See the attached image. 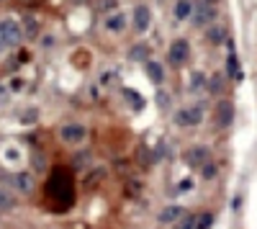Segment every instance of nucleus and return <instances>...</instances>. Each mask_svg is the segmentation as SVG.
<instances>
[{"instance_id": "nucleus-1", "label": "nucleus", "mask_w": 257, "mask_h": 229, "mask_svg": "<svg viewBox=\"0 0 257 229\" xmlns=\"http://www.w3.org/2000/svg\"><path fill=\"white\" fill-rule=\"evenodd\" d=\"M188 54H190V47H188L185 39H175V41L170 44V62H172L175 67L185 65V62H188Z\"/></svg>"}, {"instance_id": "nucleus-2", "label": "nucleus", "mask_w": 257, "mask_h": 229, "mask_svg": "<svg viewBox=\"0 0 257 229\" xmlns=\"http://www.w3.org/2000/svg\"><path fill=\"white\" fill-rule=\"evenodd\" d=\"M201 118H203V108L193 106V108H183V111H178L175 124L178 126H196V124H201Z\"/></svg>"}, {"instance_id": "nucleus-3", "label": "nucleus", "mask_w": 257, "mask_h": 229, "mask_svg": "<svg viewBox=\"0 0 257 229\" xmlns=\"http://www.w3.org/2000/svg\"><path fill=\"white\" fill-rule=\"evenodd\" d=\"M0 31H3L5 41H8V49L11 47H18L21 44V26H18L16 21H0Z\"/></svg>"}, {"instance_id": "nucleus-4", "label": "nucleus", "mask_w": 257, "mask_h": 229, "mask_svg": "<svg viewBox=\"0 0 257 229\" xmlns=\"http://www.w3.org/2000/svg\"><path fill=\"white\" fill-rule=\"evenodd\" d=\"M85 126H80V124H67V126H62V142H67V144H80L82 139H85Z\"/></svg>"}, {"instance_id": "nucleus-5", "label": "nucleus", "mask_w": 257, "mask_h": 229, "mask_svg": "<svg viewBox=\"0 0 257 229\" xmlns=\"http://www.w3.org/2000/svg\"><path fill=\"white\" fill-rule=\"evenodd\" d=\"M185 162L190 165V168H203L206 162H211L208 150H206V147H190V150L185 152Z\"/></svg>"}, {"instance_id": "nucleus-6", "label": "nucleus", "mask_w": 257, "mask_h": 229, "mask_svg": "<svg viewBox=\"0 0 257 229\" xmlns=\"http://www.w3.org/2000/svg\"><path fill=\"white\" fill-rule=\"evenodd\" d=\"M149 23H152L149 8H147V5H136V8H134V26H136V31L144 34L147 29H149Z\"/></svg>"}, {"instance_id": "nucleus-7", "label": "nucleus", "mask_w": 257, "mask_h": 229, "mask_svg": "<svg viewBox=\"0 0 257 229\" xmlns=\"http://www.w3.org/2000/svg\"><path fill=\"white\" fill-rule=\"evenodd\" d=\"M232 121H234V103L221 100V103L216 106V124L219 126H229Z\"/></svg>"}, {"instance_id": "nucleus-8", "label": "nucleus", "mask_w": 257, "mask_h": 229, "mask_svg": "<svg viewBox=\"0 0 257 229\" xmlns=\"http://www.w3.org/2000/svg\"><path fill=\"white\" fill-rule=\"evenodd\" d=\"M185 216V209L183 206H165L162 211H160V222L162 224H172V222H178V219Z\"/></svg>"}, {"instance_id": "nucleus-9", "label": "nucleus", "mask_w": 257, "mask_h": 229, "mask_svg": "<svg viewBox=\"0 0 257 229\" xmlns=\"http://www.w3.org/2000/svg\"><path fill=\"white\" fill-rule=\"evenodd\" d=\"M214 16H216V11H214V8L201 5V8H198V13L193 16V23H196V26H206L208 21H214Z\"/></svg>"}, {"instance_id": "nucleus-10", "label": "nucleus", "mask_w": 257, "mask_h": 229, "mask_svg": "<svg viewBox=\"0 0 257 229\" xmlns=\"http://www.w3.org/2000/svg\"><path fill=\"white\" fill-rule=\"evenodd\" d=\"M106 29L121 34V31L126 29V18H124V13H113L111 18H106Z\"/></svg>"}, {"instance_id": "nucleus-11", "label": "nucleus", "mask_w": 257, "mask_h": 229, "mask_svg": "<svg viewBox=\"0 0 257 229\" xmlns=\"http://www.w3.org/2000/svg\"><path fill=\"white\" fill-rule=\"evenodd\" d=\"M147 75H149V80L154 82V85H160V82L165 80V70L160 62H147Z\"/></svg>"}, {"instance_id": "nucleus-12", "label": "nucleus", "mask_w": 257, "mask_h": 229, "mask_svg": "<svg viewBox=\"0 0 257 229\" xmlns=\"http://www.w3.org/2000/svg\"><path fill=\"white\" fill-rule=\"evenodd\" d=\"M175 18H178V21L193 18V3H190V0H178V5H175Z\"/></svg>"}, {"instance_id": "nucleus-13", "label": "nucleus", "mask_w": 257, "mask_h": 229, "mask_svg": "<svg viewBox=\"0 0 257 229\" xmlns=\"http://www.w3.org/2000/svg\"><path fill=\"white\" fill-rule=\"evenodd\" d=\"M147 54H149V47H147V44H136V47H131V52H128V59H134V62H144V59H147Z\"/></svg>"}, {"instance_id": "nucleus-14", "label": "nucleus", "mask_w": 257, "mask_h": 229, "mask_svg": "<svg viewBox=\"0 0 257 229\" xmlns=\"http://www.w3.org/2000/svg\"><path fill=\"white\" fill-rule=\"evenodd\" d=\"M13 206H16V198L8 193V191L0 188V214H3V211H11Z\"/></svg>"}, {"instance_id": "nucleus-15", "label": "nucleus", "mask_w": 257, "mask_h": 229, "mask_svg": "<svg viewBox=\"0 0 257 229\" xmlns=\"http://www.w3.org/2000/svg\"><path fill=\"white\" fill-rule=\"evenodd\" d=\"M103 178H106V170H103V168H98V170H93V172H90V178H88L85 183H82V186H85V188L90 191V188H95V186H98V183L103 180Z\"/></svg>"}, {"instance_id": "nucleus-16", "label": "nucleus", "mask_w": 257, "mask_h": 229, "mask_svg": "<svg viewBox=\"0 0 257 229\" xmlns=\"http://www.w3.org/2000/svg\"><path fill=\"white\" fill-rule=\"evenodd\" d=\"M124 98L131 103L134 108H144V98H139V93L136 90H131V88H124Z\"/></svg>"}, {"instance_id": "nucleus-17", "label": "nucleus", "mask_w": 257, "mask_h": 229, "mask_svg": "<svg viewBox=\"0 0 257 229\" xmlns=\"http://www.w3.org/2000/svg\"><path fill=\"white\" fill-rule=\"evenodd\" d=\"M13 183H16L18 191H23V193H29V191H31V180H29V175H26V172H18V175H13Z\"/></svg>"}, {"instance_id": "nucleus-18", "label": "nucleus", "mask_w": 257, "mask_h": 229, "mask_svg": "<svg viewBox=\"0 0 257 229\" xmlns=\"http://www.w3.org/2000/svg\"><path fill=\"white\" fill-rule=\"evenodd\" d=\"M224 39H226V29H219V26L208 29V41H211V44H221Z\"/></svg>"}, {"instance_id": "nucleus-19", "label": "nucleus", "mask_w": 257, "mask_h": 229, "mask_svg": "<svg viewBox=\"0 0 257 229\" xmlns=\"http://www.w3.org/2000/svg\"><path fill=\"white\" fill-rule=\"evenodd\" d=\"M211 224H214V214H203L196 219V229H211Z\"/></svg>"}, {"instance_id": "nucleus-20", "label": "nucleus", "mask_w": 257, "mask_h": 229, "mask_svg": "<svg viewBox=\"0 0 257 229\" xmlns=\"http://www.w3.org/2000/svg\"><path fill=\"white\" fill-rule=\"evenodd\" d=\"M206 85V75H203V72H193V80H190V88L193 90H201V88H203Z\"/></svg>"}, {"instance_id": "nucleus-21", "label": "nucleus", "mask_w": 257, "mask_h": 229, "mask_svg": "<svg viewBox=\"0 0 257 229\" xmlns=\"http://www.w3.org/2000/svg\"><path fill=\"white\" fill-rule=\"evenodd\" d=\"M208 90H211V93H221V75H214V77H211L208 80Z\"/></svg>"}, {"instance_id": "nucleus-22", "label": "nucleus", "mask_w": 257, "mask_h": 229, "mask_svg": "<svg viewBox=\"0 0 257 229\" xmlns=\"http://www.w3.org/2000/svg\"><path fill=\"white\" fill-rule=\"evenodd\" d=\"M229 72H232V77H237V80L242 77V72H239V65H237V57H234V54H229Z\"/></svg>"}, {"instance_id": "nucleus-23", "label": "nucleus", "mask_w": 257, "mask_h": 229, "mask_svg": "<svg viewBox=\"0 0 257 229\" xmlns=\"http://www.w3.org/2000/svg\"><path fill=\"white\" fill-rule=\"evenodd\" d=\"M196 219H198V216H188V214H185V216H183V222H180L175 229H196Z\"/></svg>"}, {"instance_id": "nucleus-24", "label": "nucleus", "mask_w": 257, "mask_h": 229, "mask_svg": "<svg viewBox=\"0 0 257 229\" xmlns=\"http://www.w3.org/2000/svg\"><path fill=\"white\" fill-rule=\"evenodd\" d=\"M36 34H39V26H36L31 18H26V36H29V39H36Z\"/></svg>"}, {"instance_id": "nucleus-25", "label": "nucleus", "mask_w": 257, "mask_h": 229, "mask_svg": "<svg viewBox=\"0 0 257 229\" xmlns=\"http://www.w3.org/2000/svg\"><path fill=\"white\" fill-rule=\"evenodd\" d=\"M203 175H206V180H211V178L216 175V165L214 162H206L203 165Z\"/></svg>"}, {"instance_id": "nucleus-26", "label": "nucleus", "mask_w": 257, "mask_h": 229, "mask_svg": "<svg viewBox=\"0 0 257 229\" xmlns=\"http://www.w3.org/2000/svg\"><path fill=\"white\" fill-rule=\"evenodd\" d=\"M8 49V41H5V36H3V31H0V52H5Z\"/></svg>"}, {"instance_id": "nucleus-27", "label": "nucleus", "mask_w": 257, "mask_h": 229, "mask_svg": "<svg viewBox=\"0 0 257 229\" xmlns=\"http://www.w3.org/2000/svg\"><path fill=\"white\" fill-rule=\"evenodd\" d=\"M157 95H160V98H157V100H160V106H167V103H170V98L165 95V93H157Z\"/></svg>"}, {"instance_id": "nucleus-28", "label": "nucleus", "mask_w": 257, "mask_h": 229, "mask_svg": "<svg viewBox=\"0 0 257 229\" xmlns=\"http://www.w3.org/2000/svg\"><path fill=\"white\" fill-rule=\"evenodd\" d=\"M72 3H82V0H72Z\"/></svg>"}, {"instance_id": "nucleus-29", "label": "nucleus", "mask_w": 257, "mask_h": 229, "mask_svg": "<svg viewBox=\"0 0 257 229\" xmlns=\"http://www.w3.org/2000/svg\"><path fill=\"white\" fill-rule=\"evenodd\" d=\"M208 3H216V0H208Z\"/></svg>"}]
</instances>
